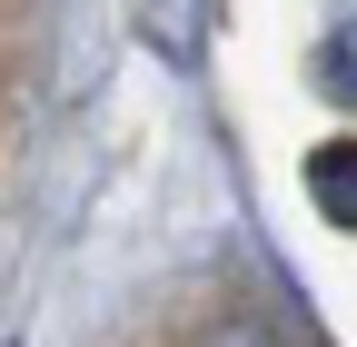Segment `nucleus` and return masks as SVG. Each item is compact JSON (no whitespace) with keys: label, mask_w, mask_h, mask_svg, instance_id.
Listing matches in <instances>:
<instances>
[{"label":"nucleus","mask_w":357,"mask_h":347,"mask_svg":"<svg viewBox=\"0 0 357 347\" xmlns=\"http://www.w3.org/2000/svg\"><path fill=\"white\" fill-rule=\"evenodd\" d=\"M318 79H328L347 109H357V40H328V50H318Z\"/></svg>","instance_id":"3"},{"label":"nucleus","mask_w":357,"mask_h":347,"mask_svg":"<svg viewBox=\"0 0 357 347\" xmlns=\"http://www.w3.org/2000/svg\"><path fill=\"white\" fill-rule=\"evenodd\" d=\"M189 347H278V327H268L258 308H218V318H208Z\"/></svg>","instance_id":"2"},{"label":"nucleus","mask_w":357,"mask_h":347,"mask_svg":"<svg viewBox=\"0 0 357 347\" xmlns=\"http://www.w3.org/2000/svg\"><path fill=\"white\" fill-rule=\"evenodd\" d=\"M307 199L328 208V229L357 238V139H328L318 159H307Z\"/></svg>","instance_id":"1"}]
</instances>
